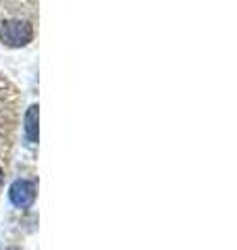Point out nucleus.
<instances>
[{"label": "nucleus", "instance_id": "obj_1", "mask_svg": "<svg viewBox=\"0 0 237 250\" xmlns=\"http://www.w3.org/2000/svg\"><path fill=\"white\" fill-rule=\"evenodd\" d=\"M34 38V27L27 21H6L0 27V40L11 48H21L31 42Z\"/></svg>", "mask_w": 237, "mask_h": 250}, {"label": "nucleus", "instance_id": "obj_4", "mask_svg": "<svg viewBox=\"0 0 237 250\" xmlns=\"http://www.w3.org/2000/svg\"><path fill=\"white\" fill-rule=\"evenodd\" d=\"M0 184H2V169H0Z\"/></svg>", "mask_w": 237, "mask_h": 250}, {"label": "nucleus", "instance_id": "obj_2", "mask_svg": "<svg viewBox=\"0 0 237 250\" xmlns=\"http://www.w3.org/2000/svg\"><path fill=\"white\" fill-rule=\"evenodd\" d=\"M9 198L17 208H27L36 200V186L29 179H15L9 188Z\"/></svg>", "mask_w": 237, "mask_h": 250}, {"label": "nucleus", "instance_id": "obj_5", "mask_svg": "<svg viewBox=\"0 0 237 250\" xmlns=\"http://www.w3.org/2000/svg\"><path fill=\"white\" fill-rule=\"evenodd\" d=\"M9 250H19V248H9Z\"/></svg>", "mask_w": 237, "mask_h": 250}, {"label": "nucleus", "instance_id": "obj_3", "mask_svg": "<svg viewBox=\"0 0 237 250\" xmlns=\"http://www.w3.org/2000/svg\"><path fill=\"white\" fill-rule=\"evenodd\" d=\"M38 117H40L38 104H31L25 113V136H27V142L31 144L38 142Z\"/></svg>", "mask_w": 237, "mask_h": 250}]
</instances>
